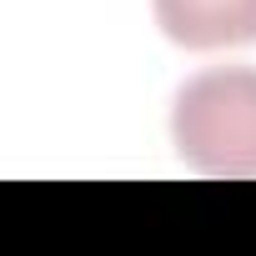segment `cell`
I'll list each match as a JSON object with an SVG mask.
<instances>
[{"label": "cell", "instance_id": "obj_1", "mask_svg": "<svg viewBox=\"0 0 256 256\" xmlns=\"http://www.w3.org/2000/svg\"><path fill=\"white\" fill-rule=\"evenodd\" d=\"M171 141L201 176L256 181V70L216 66L191 76L171 100Z\"/></svg>", "mask_w": 256, "mask_h": 256}, {"label": "cell", "instance_id": "obj_2", "mask_svg": "<svg viewBox=\"0 0 256 256\" xmlns=\"http://www.w3.org/2000/svg\"><path fill=\"white\" fill-rule=\"evenodd\" d=\"M151 16L181 50L256 46V0H151Z\"/></svg>", "mask_w": 256, "mask_h": 256}]
</instances>
